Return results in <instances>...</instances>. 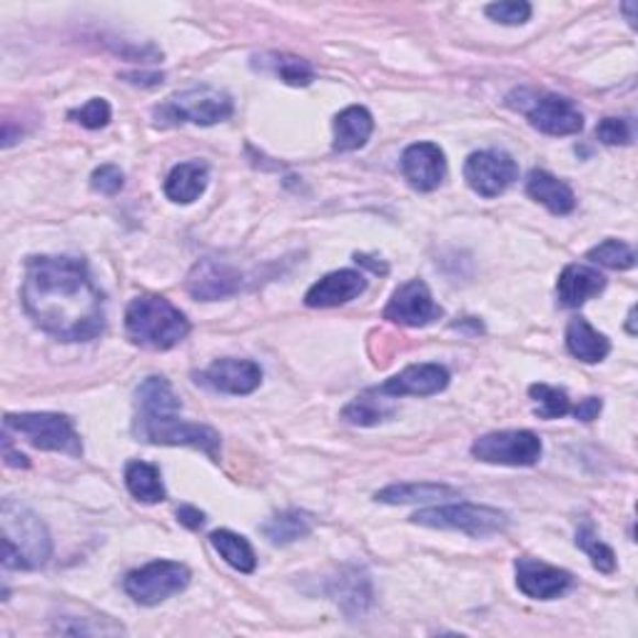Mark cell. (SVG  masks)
<instances>
[{"mask_svg":"<svg viewBox=\"0 0 638 638\" xmlns=\"http://www.w3.org/2000/svg\"><path fill=\"white\" fill-rule=\"evenodd\" d=\"M596 265L608 270H631L636 265V252L631 245H626L622 240H606L594 250H588L586 255Z\"/></svg>","mask_w":638,"mask_h":638,"instance_id":"34","label":"cell"},{"mask_svg":"<svg viewBox=\"0 0 638 638\" xmlns=\"http://www.w3.org/2000/svg\"><path fill=\"white\" fill-rule=\"evenodd\" d=\"M442 315V307L435 302L429 287L421 279H409L394 289L389 305L384 307V319L405 327H427Z\"/></svg>","mask_w":638,"mask_h":638,"instance_id":"11","label":"cell"},{"mask_svg":"<svg viewBox=\"0 0 638 638\" xmlns=\"http://www.w3.org/2000/svg\"><path fill=\"white\" fill-rule=\"evenodd\" d=\"M6 429L25 437L35 449L58 452L68 457H82L80 435L65 415L53 411H23V415H6Z\"/></svg>","mask_w":638,"mask_h":638,"instance_id":"7","label":"cell"},{"mask_svg":"<svg viewBox=\"0 0 638 638\" xmlns=\"http://www.w3.org/2000/svg\"><path fill=\"white\" fill-rule=\"evenodd\" d=\"M527 195L543 205L551 215H569L576 208V195L571 187L547 170H531L527 177Z\"/></svg>","mask_w":638,"mask_h":638,"instance_id":"21","label":"cell"},{"mask_svg":"<svg viewBox=\"0 0 638 638\" xmlns=\"http://www.w3.org/2000/svg\"><path fill=\"white\" fill-rule=\"evenodd\" d=\"M125 486L128 492L143 504L165 502V486L160 479V469L147 462H130L125 466Z\"/></svg>","mask_w":638,"mask_h":638,"instance_id":"31","label":"cell"},{"mask_svg":"<svg viewBox=\"0 0 638 638\" xmlns=\"http://www.w3.org/2000/svg\"><path fill=\"white\" fill-rule=\"evenodd\" d=\"M312 529H315L312 516L297 509L272 516L270 521H265L260 527V531L265 534V539H270V543H275V547H287V543L305 539L312 534Z\"/></svg>","mask_w":638,"mask_h":638,"instance_id":"26","label":"cell"},{"mask_svg":"<svg viewBox=\"0 0 638 638\" xmlns=\"http://www.w3.org/2000/svg\"><path fill=\"white\" fill-rule=\"evenodd\" d=\"M394 415H397V407L392 405V397L380 389L360 394L342 409V419L354 427H377L382 421H389Z\"/></svg>","mask_w":638,"mask_h":638,"instance_id":"25","label":"cell"},{"mask_svg":"<svg viewBox=\"0 0 638 638\" xmlns=\"http://www.w3.org/2000/svg\"><path fill=\"white\" fill-rule=\"evenodd\" d=\"M177 521L185 524L187 529H200L202 524H205V514L200 509H195V506H180L177 509Z\"/></svg>","mask_w":638,"mask_h":638,"instance_id":"40","label":"cell"},{"mask_svg":"<svg viewBox=\"0 0 638 638\" xmlns=\"http://www.w3.org/2000/svg\"><path fill=\"white\" fill-rule=\"evenodd\" d=\"M602 409H604V402L598 399V397H586L584 402H579L576 407H571V411H574V417L581 419V421L598 419V415H602Z\"/></svg>","mask_w":638,"mask_h":638,"instance_id":"39","label":"cell"},{"mask_svg":"<svg viewBox=\"0 0 638 638\" xmlns=\"http://www.w3.org/2000/svg\"><path fill=\"white\" fill-rule=\"evenodd\" d=\"M596 138L604 145H631L634 128L626 118H604L596 128Z\"/></svg>","mask_w":638,"mask_h":638,"instance_id":"37","label":"cell"},{"mask_svg":"<svg viewBox=\"0 0 638 638\" xmlns=\"http://www.w3.org/2000/svg\"><path fill=\"white\" fill-rule=\"evenodd\" d=\"M135 407L140 415H170L180 411V397H177L170 382L165 377H147L135 392Z\"/></svg>","mask_w":638,"mask_h":638,"instance_id":"28","label":"cell"},{"mask_svg":"<svg viewBox=\"0 0 638 638\" xmlns=\"http://www.w3.org/2000/svg\"><path fill=\"white\" fill-rule=\"evenodd\" d=\"M459 492L447 484L431 482H409V484H389L382 492L374 494V499L382 504H419V502H439L457 496Z\"/></svg>","mask_w":638,"mask_h":638,"instance_id":"27","label":"cell"},{"mask_svg":"<svg viewBox=\"0 0 638 638\" xmlns=\"http://www.w3.org/2000/svg\"><path fill=\"white\" fill-rule=\"evenodd\" d=\"M516 177H519V165L502 150L472 153L464 163L466 185L482 197H499L516 183Z\"/></svg>","mask_w":638,"mask_h":638,"instance_id":"10","label":"cell"},{"mask_svg":"<svg viewBox=\"0 0 638 638\" xmlns=\"http://www.w3.org/2000/svg\"><path fill=\"white\" fill-rule=\"evenodd\" d=\"M541 439L529 429L492 431L472 444V457L484 464L534 466L541 459Z\"/></svg>","mask_w":638,"mask_h":638,"instance_id":"9","label":"cell"},{"mask_svg":"<svg viewBox=\"0 0 638 638\" xmlns=\"http://www.w3.org/2000/svg\"><path fill=\"white\" fill-rule=\"evenodd\" d=\"M529 394L537 405L539 419H561L571 411L569 394L559 387H549V384H531Z\"/></svg>","mask_w":638,"mask_h":638,"instance_id":"33","label":"cell"},{"mask_svg":"<svg viewBox=\"0 0 638 638\" xmlns=\"http://www.w3.org/2000/svg\"><path fill=\"white\" fill-rule=\"evenodd\" d=\"M566 346L579 362H586V364L604 362L608 352H612V342H608L602 332H596L594 327L588 324V319L584 317H574L569 322Z\"/></svg>","mask_w":638,"mask_h":638,"instance_id":"24","label":"cell"},{"mask_svg":"<svg viewBox=\"0 0 638 638\" xmlns=\"http://www.w3.org/2000/svg\"><path fill=\"white\" fill-rule=\"evenodd\" d=\"M529 118V125L537 128L543 135L564 138L576 135L584 130V116L569 98L561 96H541L534 98L529 108H524Z\"/></svg>","mask_w":638,"mask_h":638,"instance_id":"14","label":"cell"},{"mask_svg":"<svg viewBox=\"0 0 638 638\" xmlns=\"http://www.w3.org/2000/svg\"><path fill=\"white\" fill-rule=\"evenodd\" d=\"M3 457H6V464L8 466H23V469H28V459L23 454H15L13 449H11V437H8V431H6V437H3Z\"/></svg>","mask_w":638,"mask_h":638,"instance_id":"41","label":"cell"},{"mask_svg":"<svg viewBox=\"0 0 638 638\" xmlns=\"http://www.w3.org/2000/svg\"><path fill=\"white\" fill-rule=\"evenodd\" d=\"M604 289H606V277L598 270L586 267V265H566L564 270H561L559 283H557L559 302L571 309L588 302L591 297L602 295Z\"/></svg>","mask_w":638,"mask_h":638,"instance_id":"19","label":"cell"},{"mask_svg":"<svg viewBox=\"0 0 638 638\" xmlns=\"http://www.w3.org/2000/svg\"><path fill=\"white\" fill-rule=\"evenodd\" d=\"M208 180H210L208 165L200 163V160H190V163H180L173 167L165 180V195L170 197L173 202L190 205L205 193Z\"/></svg>","mask_w":638,"mask_h":638,"instance_id":"23","label":"cell"},{"mask_svg":"<svg viewBox=\"0 0 638 638\" xmlns=\"http://www.w3.org/2000/svg\"><path fill=\"white\" fill-rule=\"evenodd\" d=\"M0 514H3L0 519L3 521V566L31 571L48 564L53 541L41 516L11 499L3 502Z\"/></svg>","mask_w":638,"mask_h":638,"instance_id":"3","label":"cell"},{"mask_svg":"<svg viewBox=\"0 0 638 638\" xmlns=\"http://www.w3.org/2000/svg\"><path fill=\"white\" fill-rule=\"evenodd\" d=\"M125 185V175L116 165H100L90 177V187L100 195H118Z\"/></svg>","mask_w":638,"mask_h":638,"instance_id":"38","label":"cell"},{"mask_svg":"<svg viewBox=\"0 0 638 638\" xmlns=\"http://www.w3.org/2000/svg\"><path fill=\"white\" fill-rule=\"evenodd\" d=\"M232 112L234 106L228 92L210 86H200L175 92L173 98H167L163 106H157L153 110V116L160 128H175L183 123L208 128L228 120Z\"/></svg>","mask_w":638,"mask_h":638,"instance_id":"4","label":"cell"},{"mask_svg":"<svg viewBox=\"0 0 638 638\" xmlns=\"http://www.w3.org/2000/svg\"><path fill=\"white\" fill-rule=\"evenodd\" d=\"M125 330L133 344L145 346V350L165 352L173 350L190 334V319L170 299L140 295L128 305Z\"/></svg>","mask_w":638,"mask_h":638,"instance_id":"2","label":"cell"},{"mask_svg":"<svg viewBox=\"0 0 638 638\" xmlns=\"http://www.w3.org/2000/svg\"><path fill=\"white\" fill-rule=\"evenodd\" d=\"M516 571V586L524 596L537 598V602H551V598L564 596L574 584V576L569 571L543 564L539 559L521 557L514 564Z\"/></svg>","mask_w":638,"mask_h":638,"instance_id":"13","label":"cell"},{"mask_svg":"<svg viewBox=\"0 0 638 638\" xmlns=\"http://www.w3.org/2000/svg\"><path fill=\"white\" fill-rule=\"evenodd\" d=\"M133 431L138 442L165 444V447H193L208 454L212 462H220V435L212 427L193 425L180 419V411L170 415H135Z\"/></svg>","mask_w":638,"mask_h":638,"instance_id":"5","label":"cell"},{"mask_svg":"<svg viewBox=\"0 0 638 638\" xmlns=\"http://www.w3.org/2000/svg\"><path fill=\"white\" fill-rule=\"evenodd\" d=\"M411 524L429 529L462 531L469 534V537H490V534H499L509 527V516L499 509H492V506L459 502L421 509L411 516Z\"/></svg>","mask_w":638,"mask_h":638,"instance_id":"6","label":"cell"},{"mask_svg":"<svg viewBox=\"0 0 638 638\" xmlns=\"http://www.w3.org/2000/svg\"><path fill=\"white\" fill-rule=\"evenodd\" d=\"M634 8H636V3H626V6H624V11L628 13V23H631V25H634V21H636V18H634Z\"/></svg>","mask_w":638,"mask_h":638,"instance_id":"43","label":"cell"},{"mask_svg":"<svg viewBox=\"0 0 638 638\" xmlns=\"http://www.w3.org/2000/svg\"><path fill=\"white\" fill-rule=\"evenodd\" d=\"M402 175L417 193H435L447 177L444 150L435 143H415L402 155Z\"/></svg>","mask_w":638,"mask_h":638,"instance_id":"15","label":"cell"},{"mask_svg":"<svg viewBox=\"0 0 638 638\" xmlns=\"http://www.w3.org/2000/svg\"><path fill=\"white\" fill-rule=\"evenodd\" d=\"M210 543L232 569L240 571V574H252V571L257 569L255 549H252L250 541L245 537H240V534H234L230 529H218L210 534Z\"/></svg>","mask_w":638,"mask_h":638,"instance_id":"30","label":"cell"},{"mask_svg":"<svg viewBox=\"0 0 638 638\" xmlns=\"http://www.w3.org/2000/svg\"><path fill=\"white\" fill-rule=\"evenodd\" d=\"M374 133L372 112L362 106L344 108L334 118V150L337 153H352L367 145V140Z\"/></svg>","mask_w":638,"mask_h":638,"instance_id":"22","label":"cell"},{"mask_svg":"<svg viewBox=\"0 0 638 638\" xmlns=\"http://www.w3.org/2000/svg\"><path fill=\"white\" fill-rule=\"evenodd\" d=\"M21 297L28 317L61 342H88L106 330V297L80 257H31Z\"/></svg>","mask_w":638,"mask_h":638,"instance_id":"1","label":"cell"},{"mask_svg":"<svg viewBox=\"0 0 638 638\" xmlns=\"http://www.w3.org/2000/svg\"><path fill=\"white\" fill-rule=\"evenodd\" d=\"M486 15L502 25H524L531 18V6L524 0H506V3L486 6Z\"/></svg>","mask_w":638,"mask_h":638,"instance_id":"36","label":"cell"},{"mask_svg":"<svg viewBox=\"0 0 638 638\" xmlns=\"http://www.w3.org/2000/svg\"><path fill=\"white\" fill-rule=\"evenodd\" d=\"M190 569L180 561H150V564L130 571L123 581L128 596L140 606H157L190 586Z\"/></svg>","mask_w":638,"mask_h":638,"instance_id":"8","label":"cell"},{"mask_svg":"<svg viewBox=\"0 0 638 638\" xmlns=\"http://www.w3.org/2000/svg\"><path fill=\"white\" fill-rule=\"evenodd\" d=\"M449 387V372L442 364H411V367L402 370L399 374H394L392 380H387L377 387L382 394L397 399V397H431V394H439Z\"/></svg>","mask_w":638,"mask_h":638,"instance_id":"17","label":"cell"},{"mask_svg":"<svg viewBox=\"0 0 638 638\" xmlns=\"http://www.w3.org/2000/svg\"><path fill=\"white\" fill-rule=\"evenodd\" d=\"M576 547L586 553L594 569L602 571V574H614L616 553L612 547H606V543L596 537V531L591 524H584V527L576 531Z\"/></svg>","mask_w":638,"mask_h":638,"instance_id":"32","label":"cell"},{"mask_svg":"<svg viewBox=\"0 0 638 638\" xmlns=\"http://www.w3.org/2000/svg\"><path fill=\"white\" fill-rule=\"evenodd\" d=\"M68 118L75 120L78 125L88 128V130H100L110 123L112 110H110V102L106 98H92L82 108L70 110Z\"/></svg>","mask_w":638,"mask_h":638,"instance_id":"35","label":"cell"},{"mask_svg":"<svg viewBox=\"0 0 638 638\" xmlns=\"http://www.w3.org/2000/svg\"><path fill=\"white\" fill-rule=\"evenodd\" d=\"M364 289H367V279H364L362 272L337 270V272H330V275H324L319 283H315L307 289L305 305L315 309L340 307L360 297Z\"/></svg>","mask_w":638,"mask_h":638,"instance_id":"18","label":"cell"},{"mask_svg":"<svg viewBox=\"0 0 638 638\" xmlns=\"http://www.w3.org/2000/svg\"><path fill=\"white\" fill-rule=\"evenodd\" d=\"M330 596L350 618L364 616L372 606V581L360 569H342L340 576L332 579Z\"/></svg>","mask_w":638,"mask_h":638,"instance_id":"20","label":"cell"},{"mask_svg":"<svg viewBox=\"0 0 638 638\" xmlns=\"http://www.w3.org/2000/svg\"><path fill=\"white\" fill-rule=\"evenodd\" d=\"M354 260L360 262V265H364V267H370L372 272H382V275H387V265H382V262H372V257H367V255H354Z\"/></svg>","mask_w":638,"mask_h":638,"instance_id":"42","label":"cell"},{"mask_svg":"<svg viewBox=\"0 0 638 638\" xmlns=\"http://www.w3.org/2000/svg\"><path fill=\"white\" fill-rule=\"evenodd\" d=\"M197 382L205 384L215 392L222 394H234V397H242V394H252L262 384V370L257 362L252 360H218L212 362L208 370L195 374Z\"/></svg>","mask_w":638,"mask_h":638,"instance_id":"16","label":"cell"},{"mask_svg":"<svg viewBox=\"0 0 638 638\" xmlns=\"http://www.w3.org/2000/svg\"><path fill=\"white\" fill-rule=\"evenodd\" d=\"M255 68H262L275 75L287 86L293 88H307L309 82L315 80V68L307 61L297 58V55H285V53H267L262 58H255Z\"/></svg>","mask_w":638,"mask_h":638,"instance_id":"29","label":"cell"},{"mask_svg":"<svg viewBox=\"0 0 638 638\" xmlns=\"http://www.w3.org/2000/svg\"><path fill=\"white\" fill-rule=\"evenodd\" d=\"M242 279H245L242 272L224 265L220 260L205 257L200 262H195L190 275H187L185 289L195 299H202V302H218V299L238 295L242 289Z\"/></svg>","mask_w":638,"mask_h":638,"instance_id":"12","label":"cell"}]
</instances>
